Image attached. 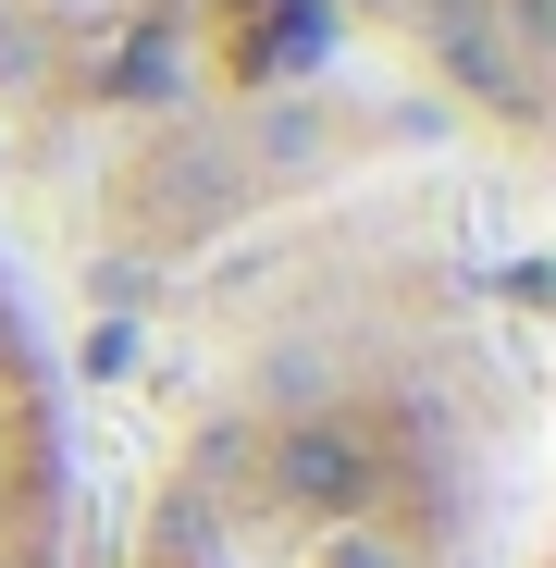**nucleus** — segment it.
I'll use <instances>...</instances> for the list:
<instances>
[{
    "mask_svg": "<svg viewBox=\"0 0 556 568\" xmlns=\"http://www.w3.org/2000/svg\"><path fill=\"white\" fill-rule=\"evenodd\" d=\"M137 568H471V445L408 396L272 384L185 457Z\"/></svg>",
    "mask_w": 556,
    "mask_h": 568,
    "instance_id": "1",
    "label": "nucleus"
},
{
    "mask_svg": "<svg viewBox=\"0 0 556 568\" xmlns=\"http://www.w3.org/2000/svg\"><path fill=\"white\" fill-rule=\"evenodd\" d=\"M0 568H74V408L13 260H0Z\"/></svg>",
    "mask_w": 556,
    "mask_h": 568,
    "instance_id": "2",
    "label": "nucleus"
}]
</instances>
